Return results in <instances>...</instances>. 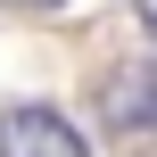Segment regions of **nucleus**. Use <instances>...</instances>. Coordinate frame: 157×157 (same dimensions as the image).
Segmentation results:
<instances>
[{
    "mask_svg": "<svg viewBox=\"0 0 157 157\" xmlns=\"http://www.w3.org/2000/svg\"><path fill=\"white\" fill-rule=\"evenodd\" d=\"M132 8H141V25H149V33H157V0H132Z\"/></svg>",
    "mask_w": 157,
    "mask_h": 157,
    "instance_id": "3",
    "label": "nucleus"
},
{
    "mask_svg": "<svg viewBox=\"0 0 157 157\" xmlns=\"http://www.w3.org/2000/svg\"><path fill=\"white\" fill-rule=\"evenodd\" d=\"M0 8H58V0H0Z\"/></svg>",
    "mask_w": 157,
    "mask_h": 157,
    "instance_id": "4",
    "label": "nucleus"
},
{
    "mask_svg": "<svg viewBox=\"0 0 157 157\" xmlns=\"http://www.w3.org/2000/svg\"><path fill=\"white\" fill-rule=\"evenodd\" d=\"M108 124H124V132H157V58H132V66L108 83Z\"/></svg>",
    "mask_w": 157,
    "mask_h": 157,
    "instance_id": "2",
    "label": "nucleus"
},
{
    "mask_svg": "<svg viewBox=\"0 0 157 157\" xmlns=\"http://www.w3.org/2000/svg\"><path fill=\"white\" fill-rule=\"evenodd\" d=\"M0 157H91V141L58 108H8L0 116Z\"/></svg>",
    "mask_w": 157,
    "mask_h": 157,
    "instance_id": "1",
    "label": "nucleus"
}]
</instances>
